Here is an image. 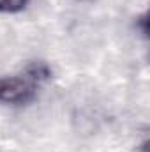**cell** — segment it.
<instances>
[{"label": "cell", "instance_id": "cell-2", "mask_svg": "<svg viewBox=\"0 0 150 152\" xmlns=\"http://www.w3.org/2000/svg\"><path fill=\"white\" fill-rule=\"evenodd\" d=\"M28 0H0V11L2 12H18L27 5Z\"/></svg>", "mask_w": 150, "mask_h": 152}, {"label": "cell", "instance_id": "cell-1", "mask_svg": "<svg viewBox=\"0 0 150 152\" xmlns=\"http://www.w3.org/2000/svg\"><path fill=\"white\" fill-rule=\"evenodd\" d=\"M37 81L25 75L0 78V103L4 104H27L36 97Z\"/></svg>", "mask_w": 150, "mask_h": 152}, {"label": "cell", "instance_id": "cell-3", "mask_svg": "<svg viewBox=\"0 0 150 152\" xmlns=\"http://www.w3.org/2000/svg\"><path fill=\"white\" fill-rule=\"evenodd\" d=\"M76 2H90V0H76Z\"/></svg>", "mask_w": 150, "mask_h": 152}]
</instances>
